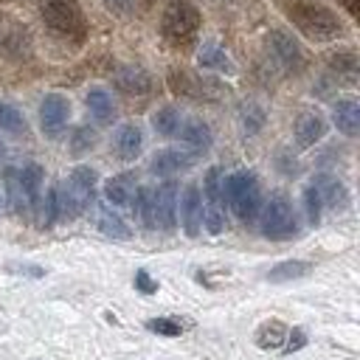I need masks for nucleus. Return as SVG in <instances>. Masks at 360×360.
<instances>
[{
	"mask_svg": "<svg viewBox=\"0 0 360 360\" xmlns=\"http://www.w3.org/2000/svg\"><path fill=\"white\" fill-rule=\"evenodd\" d=\"M307 346V332L304 329H292V332H287V338H284V352L287 354H292V352H298V349H304Z\"/></svg>",
	"mask_w": 360,
	"mask_h": 360,
	"instance_id": "obj_35",
	"label": "nucleus"
},
{
	"mask_svg": "<svg viewBox=\"0 0 360 360\" xmlns=\"http://www.w3.org/2000/svg\"><path fill=\"white\" fill-rule=\"evenodd\" d=\"M112 149L121 160H135L143 149V135L135 124H121L115 129V138H112Z\"/></svg>",
	"mask_w": 360,
	"mask_h": 360,
	"instance_id": "obj_18",
	"label": "nucleus"
},
{
	"mask_svg": "<svg viewBox=\"0 0 360 360\" xmlns=\"http://www.w3.org/2000/svg\"><path fill=\"white\" fill-rule=\"evenodd\" d=\"M107 6V11L118 14V17H141L149 8V0H101Z\"/></svg>",
	"mask_w": 360,
	"mask_h": 360,
	"instance_id": "obj_31",
	"label": "nucleus"
},
{
	"mask_svg": "<svg viewBox=\"0 0 360 360\" xmlns=\"http://www.w3.org/2000/svg\"><path fill=\"white\" fill-rule=\"evenodd\" d=\"M180 124H183V118H180L177 107H160V110L152 115L155 132H158V135H166V138H174L177 129H180Z\"/></svg>",
	"mask_w": 360,
	"mask_h": 360,
	"instance_id": "obj_27",
	"label": "nucleus"
},
{
	"mask_svg": "<svg viewBox=\"0 0 360 360\" xmlns=\"http://www.w3.org/2000/svg\"><path fill=\"white\" fill-rule=\"evenodd\" d=\"M135 290L143 292V295H152V292H158V281H155L146 270H138V273H135Z\"/></svg>",
	"mask_w": 360,
	"mask_h": 360,
	"instance_id": "obj_36",
	"label": "nucleus"
},
{
	"mask_svg": "<svg viewBox=\"0 0 360 360\" xmlns=\"http://www.w3.org/2000/svg\"><path fill=\"white\" fill-rule=\"evenodd\" d=\"M326 132V121L318 115V112H301L298 121H295V143L298 146H312L323 138Z\"/></svg>",
	"mask_w": 360,
	"mask_h": 360,
	"instance_id": "obj_20",
	"label": "nucleus"
},
{
	"mask_svg": "<svg viewBox=\"0 0 360 360\" xmlns=\"http://www.w3.org/2000/svg\"><path fill=\"white\" fill-rule=\"evenodd\" d=\"M20 174H22V183H25V188H28V194H31V202H34V211H37V202L42 200L39 186H42L45 172H42V166H39V163H25V166L20 169Z\"/></svg>",
	"mask_w": 360,
	"mask_h": 360,
	"instance_id": "obj_30",
	"label": "nucleus"
},
{
	"mask_svg": "<svg viewBox=\"0 0 360 360\" xmlns=\"http://www.w3.org/2000/svg\"><path fill=\"white\" fill-rule=\"evenodd\" d=\"M202 225L208 228V233H222L228 225L225 217V194H222V169L211 166L205 172L202 180Z\"/></svg>",
	"mask_w": 360,
	"mask_h": 360,
	"instance_id": "obj_7",
	"label": "nucleus"
},
{
	"mask_svg": "<svg viewBox=\"0 0 360 360\" xmlns=\"http://www.w3.org/2000/svg\"><path fill=\"white\" fill-rule=\"evenodd\" d=\"M112 82L127 96H146L152 90V76L143 68H138V65H121L112 73Z\"/></svg>",
	"mask_w": 360,
	"mask_h": 360,
	"instance_id": "obj_14",
	"label": "nucleus"
},
{
	"mask_svg": "<svg viewBox=\"0 0 360 360\" xmlns=\"http://www.w3.org/2000/svg\"><path fill=\"white\" fill-rule=\"evenodd\" d=\"M304 205H307V219H309V225H318L323 202H321V197H318V188H315V186H307V191H304Z\"/></svg>",
	"mask_w": 360,
	"mask_h": 360,
	"instance_id": "obj_34",
	"label": "nucleus"
},
{
	"mask_svg": "<svg viewBox=\"0 0 360 360\" xmlns=\"http://www.w3.org/2000/svg\"><path fill=\"white\" fill-rule=\"evenodd\" d=\"M329 68L335 70V76L338 79H343V82H349V84H354L357 82V53L354 51H338V53H332L329 56Z\"/></svg>",
	"mask_w": 360,
	"mask_h": 360,
	"instance_id": "obj_25",
	"label": "nucleus"
},
{
	"mask_svg": "<svg viewBox=\"0 0 360 360\" xmlns=\"http://www.w3.org/2000/svg\"><path fill=\"white\" fill-rule=\"evenodd\" d=\"M267 45H270L273 59H276L284 70L295 73V70H301V68H304V48L298 45V39H295L287 28H276V31H270Z\"/></svg>",
	"mask_w": 360,
	"mask_h": 360,
	"instance_id": "obj_9",
	"label": "nucleus"
},
{
	"mask_svg": "<svg viewBox=\"0 0 360 360\" xmlns=\"http://www.w3.org/2000/svg\"><path fill=\"white\" fill-rule=\"evenodd\" d=\"M3 183H6V197H8L11 211H14L17 217H31L34 202H31V194H28V188H25V183H22L20 169L8 166V169L3 172Z\"/></svg>",
	"mask_w": 360,
	"mask_h": 360,
	"instance_id": "obj_12",
	"label": "nucleus"
},
{
	"mask_svg": "<svg viewBox=\"0 0 360 360\" xmlns=\"http://www.w3.org/2000/svg\"><path fill=\"white\" fill-rule=\"evenodd\" d=\"M200 25H202V14H200L194 0H166L163 3L160 37L172 48L188 51L197 42V37H200Z\"/></svg>",
	"mask_w": 360,
	"mask_h": 360,
	"instance_id": "obj_2",
	"label": "nucleus"
},
{
	"mask_svg": "<svg viewBox=\"0 0 360 360\" xmlns=\"http://www.w3.org/2000/svg\"><path fill=\"white\" fill-rule=\"evenodd\" d=\"M284 338H287V326L281 323V321H264L259 329H256V343L262 346V349H278L281 343H284Z\"/></svg>",
	"mask_w": 360,
	"mask_h": 360,
	"instance_id": "obj_26",
	"label": "nucleus"
},
{
	"mask_svg": "<svg viewBox=\"0 0 360 360\" xmlns=\"http://www.w3.org/2000/svg\"><path fill=\"white\" fill-rule=\"evenodd\" d=\"M177 138L183 141V146H186L188 152L200 155V152H205V149L211 146V127H208L205 121H200V118H188V121L180 124Z\"/></svg>",
	"mask_w": 360,
	"mask_h": 360,
	"instance_id": "obj_17",
	"label": "nucleus"
},
{
	"mask_svg": "<svg viewBox=\"0 0 360 360\" xmlns=\"http://www.w3.org/2000/svg\"><path fill=\"white\" fill-rule=\"evenodd\" d=\"M332 121H335V127H338L343 135L354 138V135L360 132V104H357L354 98H340V101L332 107Z\"/></svg>",
	"mask_w": 360,
	"mask_h": 360,
	"instance_id": "obj_19",
	"label": "nucleus"
},
{
	"mask_svg": "<svg viewBox=\"0 0 360 360\" xmlns=\"http://www.w3.org/2000/svg\"><path fill=\"white\" fill-rule=\"evenodd\" d=\"M262 217H259V228H262V236L267 239H290L298 233V219H295V211H292V202L284 197V194H273L264 208H259Z\"/></svg>",
	"mask_w": 360,
	"mask_h": 360,
	"instance_id": "obj_6",
	"label": "nucleus"
},
{
	"mask_svg": "<svg viewBox=\"0 0 360 360\" xmlns=\"http://www.w3.org/2000/svg\"><path fill=\"white\" fill-rule=\"evenodd\" d=\"M149 194H152V219H155V228L172 233L174 231V222H177V183L174 180H166L158 188H149Z\"/></svg>",
	"mask_w": 360,
	"mask_h": 360,
	"instance_id": "obj_8",
	"label": "nucleus"
},
{
	"mask_svg": "<svg viewBox=\"0 0 360 360\" xmlns=\"http://www.w3.org/2000/svg\"><path fill=\"white\" fill-rule=\"evenodd\" d=\"M222 194H225V202L231 205V211L236 214L239 222L250 225L256 217H259V208H262V191H259V180L253 172H233L222 180Z\"/></svg>",
	"mask_w": 360,
	"mask_h": 360,
	"instance_id": "obj_5",
	"label": "nucleus"
},
{
	"mask_svg": "<svg viewBox=\"0 0 360 360\" xmlns=\"http://www.w3.org/2000/svg\"><path fill=\"white\" fill-rule=\"evenodd\" d=\"M96 191V172L90 166H76L70 177L56 188V214L59 219H76L93 202Z\"/></svg>",
	"mask_w": 360,
	"mask_h": 360,
	"instance_id": "obj_4",
	"label": "nucleus"
},
{
	"mask_svg": "<svg viewBox=\"0 0 360 360\" xmlns=\"http://www.w3.org/2000/svg\"><path fill=\"white\" fill-rule=\"evenodd\" d=\"M338 3H340L352 17H357V11H360V0H338Z\"/></svg>",
	"mask_w": 360,
	"mask_h": 360,
	"instance_id": "obj_37",
	"label": "nucleus"
},
{
	"mask_svg": "<svg viewBox=\"0 0 360 360\" xmlns=\"http://www.w3.org/2000/svg\"><path fill=\"white\" fill-rule=\"evenodd\" d=\"M39 17L56 39L68 45H84L87 17L79 0H39Z\"/></svg>",
	"mask_w": 360,
	"mask_h": 360,
	"instance_id": "obj_3",
	"label": "nucleus"
},
{
	"mask_svg": "<svg viewBox=\"0 0 360 360\" xmlns=\"http://www.w3.org/2000/svg\"><path fill=\"white\" fill-rule=\"evenodd\" d=\"M96 222H98V231H101L104 236H112V239H129V228H127V222H124L110 205H98V217H96Z\"/></svg>",
	"mask_w": 360,
	"mask_h": 360,
	"instance_id": "obj_24",
	"label": "nucleus"
},
{
	"mask_svg": "<svg viewBox=\"0 0 360 360\" xmlns=\"http://www.w3.org/2000/svg\"><path fill=\"white\" fill-rule=\"evenodd\" d=\"M3 155H6V146H3V141H0V158H3Z\"/></svg>",
	"mask_w": 360,
	"mask_h": 360,
	"instance_id": "obj_38",
	"label": "nucleus"
},
{
	"mask_svg": "<svg viewBox=\"0 0 360 360\" xmlns=\"http://www.w3.org/2000/svg\"><path fill=\"white\" fill-rule=\"evenodd\" d=\"M180 219H183V231L188 236H200V231H202V194H200V188L194 183L186 186V191H183Z\"/></svg>",
	"mask_w": 360,
	"mask_h": 360,
	"instance_id": "obj_13",
	"label": "nucleus"
},
{
	"mask_svg": "<svg viewBox=\"0 0 360 360\" xmlns=\"http://www.w3.org/2000/svg\"><path fill=\"white\" fill-rule=\"evenodd\" d=\"M96 141H98L96 129H90V127H79V129L70 135V152H73V155H84V152H90V149L96 146Z\"/></svg>",
	"mask_w": 360,
	"mask_h": 360,
	"instance_id": "obj_32",
	"label": "nucleus"
},
{
	"mask_svg": "<svg viewBox=\"0 0 360 360\" xmlns=\"http://www.w3.org/2000/svg\"><path fill=\"white\" fill-rule=\"evenodd\" d=\"M70 118V101L59 93H48L39 104V127L48 138H59Z\"/></svg>",
	"mask_w": 360,
	"mask_h": 360,
	"instance_id": "obj_10",
	"label": "nucleus"
},
{
	"mask_svg": "<svg viewBox=\"0 0 360 360\" xmlns=\"http://www.w3.org/2000/svg\"><path fill=\"white\" fill-rule=\"evenodd\" d=\"M0 3H6V0H0Z\"/></svg>",
	"mask_w": 360,
	"mask_h": 360,
	"instance_id": "obj_39",
	"label": "nucleus"
},
{
	"mask_svg": "<svg viewBox=\"0 0 360 360\" xmlns=\"http://www.w3.org/2000/svg\"><path fill=\"white\" fill-rule=\"evenodd\" d=\"M194 160H197V155L188 152V149H160V152L152 155L149 172L160 174V177H169V174H177L183 169H188Z\"/></svg>",
	"mask_w": 360,
	"mask_h": 360,
	"instance_id": "obj_11",
	"label": "nucleus"
},
{
	"mask_svg": "<svg viewBox=\"0 0 360 360\" xmlns=\"http://www.w3.org/2000/svg\"><path fill=\"white\" fill-rule=\"evenodd\" d=\"M312 186L318 188V197H321V202H323L326 208L343 211V208L349 205V191H346V186H343L335 174H318V177L312 180Z\"/></svg>",
	"mask_w": 360,
	"mask_h": 360,
	"instance_id": "obj_16",
	"label": "nucleus"
},
{
	"mask_svg": "<svg viewBox=\"0 0 360 360\" xmlns=\"http://www.w3.org/2000/svg\"><path fill=\"white\" fill-rule=\"evenodd\" d=\"M146 329H152L163 338H177L183 332V323L177 318H152V321H146Z\"/></svg>",
	"mask_w": 360,
	"mask_h": 360,
	"instance_id": "obj_33",
	"label": "nucleus"
},
{
	"mask_svg": "<svg viewBox=\"0 0 360 360\" xmlns=\"http://www.w3.org/2000/svg\"><path fill=\"white\" fill-rule=\"evenodd\" d=\"M84 104H87V110L93 112V118L101 121V124H110V121L115 118L112 96H110L107 90H101V87H90L87 96H84Z\"/></svg>",
	"mask_w": 360,
	"mask_h": 360,
	"instance_id": "obj_22",
	"label": "nucleus"
},
{
	"mask_svg": "<svg viewBox=\"0 0 360 360\" xmlns=\"http://www.w3.org/2000/svg\"><path fill=\"white\" fill-rule=\"evenodd\" d=\"M197 62H200L202 70H217V73H233L236 70L231 56L225 53V48H219L217 42H205L197 53Z\"/></svg>",
	"mask_w": 360,
	"mask_h": 360,
	"instance_id": "obj_21",
	"label": "nucleus"
},
{
	"mask_svg": "<svg viewBox=\"0 0 360 360\" xmlns=\"http://www.w3.org/2000/svg\"><path fill=\"white\" fill-rule=\"evenodd\" d=\"M0 129L3 132H11V135H22L28 129V124H25V118H22V112L17 107L0 101Z\"/></svg>",
	"mask_w": 360,
	"mask_h": 360,
	"instance_id": "obj_29",
	"label": "nucleus"
},
{
	"mask_svg": "<svg viewBox=\"0 0 360 360\" xmlns=\"http://www.w3.org/2000/svg\"><path fill=\"white\" fill-rule=\"evenodd\" d=\"M276 6L287 22L312 42H332L343 34L340 17L321 0H276Z\"/></svg>",
	"mask_w": 360,
	"mask_h": 360,
	"instance_id": "obj_1",
	"label": "nucleus"
},
{
	"mask_svg": "<svg viewBox=\"0 0 360 360\" xmlns=\"http://www.w3.org/2000/svg\"><path fill=\"white\" fill-rule=\"evenodd\" d=\"M309 270H312L309 262H304V259H287V262H278V264H273L267 270V281H276V284L295 281V278H304Z\"/></svg>",
	"mask_w": 360,
	"mask_h": 360,
	"instance_id": "obj_23",
	"label": "nucleus"
},
{
	"mask_svg": "<svg viewBox=\"0 0 360 360\" xmlns=\"http://www.w3.org/2000/svg\"><path fill=\"white\" fill-rule=\"evenodd\" d=\"M138 194V183H135V174L132 172H124V174H115L104 183V200L112 205V208H129L132 200Z\"/></svg>",
	"mask_w": 360,
	"mask_h": 360,
	"instance_id": "obj_15",
	"label": "nucleus"
},
{
	"mask_svg": "<svg viewBox=\"0 0 360 360\" xmlns=\"http://www.w3.org/2000/svg\"><path fill=\"white\" fill-rule=\"evenodd\" d=\"M239 124H242V132L245 135H256L264 127V110L256 101H245L239 107Z\"/></svg>",
	"mask_w": 360,
	"mask_h": 360,
	"instance_id": "obj_28",
	"label": "nucleus"
}]
</instances>
